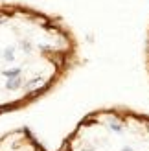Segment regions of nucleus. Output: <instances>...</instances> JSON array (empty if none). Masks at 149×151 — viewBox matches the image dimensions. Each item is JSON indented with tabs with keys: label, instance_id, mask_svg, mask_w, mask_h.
<instances>
[{
	"label": "nucleus",
	"instance_id": "obj_1",
	"mask_svg": "<svg viewBox=\"0 0 149 151\" xmlns=\"http://www.w3.org/2000/svg\"><path fill=\"white\" fill-rule=\"evenodd\" d=\"M22 87V79H20V76L19 78H9L6 81V88L7 90H17V88H20Z\"/></svg>",
	"mask_w": 149,
	"mask_h": 151
},
{
	"label": "nucleus",
	"instance_id": "obj_2",
	"mask_svg": "<svg viewBox=\"0 0 149 151\" xmlns=\"http://www.w3.org/2000/svg\"><path fill=\"white\" fill-rule=\"evenodd\" d=\"M20 68H11V70H4V76L6 78H19L20 76Z\"/></svg>",
	"mask_w": 149,
	"mask_h": 151
},
{
	"label": "nucleus",
	"instance_id": "obj_3",
	"mask_svg": "<svg viewBox=\"0 0 149 151\" xmlns=\"http://www.w3.org/2000/svg\"><path fill=\"white\" fill-rule=\"evenodd\" d=\"M13 55H15V48H6L4 50V59H6V61H13Z\"/></svg>",
	"mask_w": 149,
	"mask_h": 151
},
{
	"label": "nucleus",
	"instance_id": "obj_4",
	"mask_svg": "<svg viewBox=\"0 0 149 151\" xmlns=\"http://www.w3.org/2000/svg\"><path fill=\"white\" fill-rule=\"evenodd\" d=\"M37 85H42V78H33L32 81H28L26 83V88H33Z\"/></svg>",
	"mask_w": 149,
	"mask_h": 151
},
{
	"label": "nucleus",
	"instance_id": "obj_5",
	"mask_svg": "<svg viewBox=\"0 0 149 151\" xmlns=\"http://www.w3.org/2000/svg\"><path fill=\"white\" fill-rule=\"evenodd\" d=\"M109 127H110V129H112L114 133H122V131H123V127L118 124V122H110V124H109Z\"/></svg>",
	"mask_w": 149,
	"mask_h": 151
},
{
	"label": "nucleus",
	"instance_id": "obj_6",
	"mask_svg": "<svg viewBox=\"0 0 149 151\" xmlns=\"http://www.w3.org/2000/svg\"><path fill=\"white\" fill-rule=\"evenodd\" d=\"M22 48H24V52H32V46H29V42H22Z\"/></svg>",
	"mask_w": 149,
	"mask_h": 151
},
{
	"label": "nucleus",
	"instance_id": "obj_7",
	"mask_svg": "<svg viewBox=\"0 0 149 151\" xmlns=\"http://www.w3.org/2000/svg\"><path fill=\"white\" fill-rule=\"evenodd\" d=\"M122 151H133V147H127V146H125V147H122Z\"/></svg>",
	"mask_w": 149,
	"mask_h": 151
},
{
	"label": "nucleus",
	"instance_id": "obj_8",
	"mask_svg": "<svg viewBox=\"0 0 149 151\" xmlns=\"http://www.w3.org/2000/svg\"><path fill=\"white\" fill-rule=\"evenodd\" d=\"M6 22V17H0V24H4Z\"/></svg>",
	"mask_w": 149,
	"mask_h": 151
}]
</instances>
